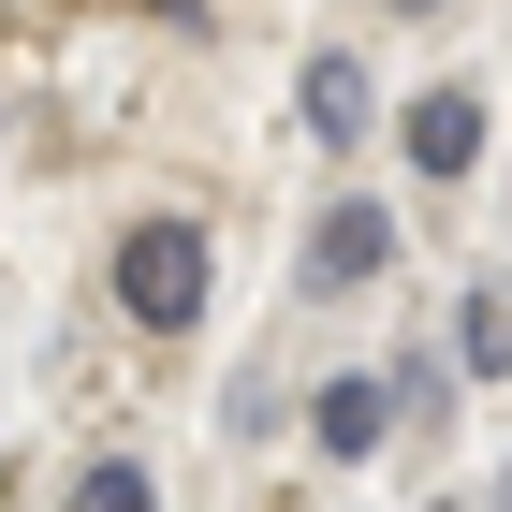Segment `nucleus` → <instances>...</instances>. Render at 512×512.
Returning <instances> with one entry per match:
<instances>
[{
  "label": "nucleus",
  "mask_w": 512,
  "mask_h": 512,
  "mask_svg": "<svg viewBox=\"0 0 512 512\" xmlns=\"http://www.w3.org/2000/svg\"><path fill=\"white\" fill-rule=\"evenodd\" d=\"M454 352H469V381H512V293H469L454 308Z\"/></svg>",
  "instance_id": "nucleus-6"
},
{
  "label": "nucleus",
  "mask_w": 512,
  "mask_h": 512,
  "mask_svg": "<svg viewBox=\"0 0 512 512\" xmlns=\"http://www.w3.org/2000/svg\"><path fill=\"white\" fill-rule=\"evenodd\" d=\"M498 498H512V469H498Z\"/></svg>",
  "instance_id": "nucleus-9"
},
{
  "label": "nucleus",
  "mask_w": 512,
  "mask_h": 512,
  "mask_svg": "<svg viewBox=\"0 0 512 512\" xmlns=\"http://www.w3.org/2000/svg\"><path fill=\"white\" fill-rule=\"evenodd\" d=\"M395 15H439V0H395Z\"/></svg>",
  "instance_id": "nucleus-8"
},
{
  "label": "nucleus",
  "mask_w": 512,
  "mask_h": 512,
  "mask_svg": "<svg viewBox=\"0 0 512 512\" xmlns=\"http://www.w3.org/2000/svg\"><path fill=\"white\" fill-rule=\"evenodd\" d=\"M366 118H381L366 103V59H308V132L322 147H366Z\"/></svg>",
  "instance_id": "nucleus-5"
},
{
  "label": "nucleus",
  "mask_w": 512,
  "mask_h": 512,
  "mask_svg": "<svg viewBox=\"0 0 512 512\" xmlns=\"http://www.w3.org/2000/svg\"><path fill=\"white\" fill-rule=\"evenodd\" d=\"M381 264H395V220H381V205H322V235H308L293 278H308V293H366Z\"/></svg>",
  "instance_id": "nucleus-2"
},
{
  "label": "nucleus",
  "mask_w": 512,
  "mask_h": 512,
  "mask_svg": "<svg viewBox=\"0 0 512 512\" xmlns=\"http://www.w3.org/2000/svg\"><path fill=\"white\" fill-rule=\"evenodd\" d=\"M395 132H410V161H425V176H469V161H483V88H425Z\"/></svg>",
  "instance_id": "nucleus-4"
},
{
  "label": "nucleus",
  "mask_w": 512,
  "mask_h": 512,
  "mask_svg": "<svg viewBox=\"0 0 512 512\" xmlns=\"http://www.w3.org/2000/svg\"><path fill=\"white\" fill-rule=\"evenodd\" d=\"M74 498H88V512H147L161 483H147V454H103V469H74Z\"/></svg>",
  "instance_id": "nucleus-7"
},
{
  "label": "nucleus",
  "mask_w": 512,
  "mask_h": 512,
  "mask_svg": "<svg viewBox=\"0 0 512 512\" xmlns=\"http://www.w3.org/2000/svg\"><path fill=\"white\" fill-rule=\"evenodd\" d=\"M308 439H322V454H381V439H395V366L322 381V395H308Z\"/></svg>",
  "instance_id": "nucleus-3"
},
{
  "label": "nucleus",
  "mask_w": 512,
  "mask_h": 512,
  "mask_svg": "<svg viewBox=\"0 0 512 512\" xmlns=\"http://www.w3.org/2000/svg\"><path fill=\"white\" fill-rule=\"evenodd\" d=\"M205 264H220L205 220H132V235H118V308L147 322V337H191V322H205Z\"/></svg>",
  "instance_id": "nucleus-1"
}]
</instances>
